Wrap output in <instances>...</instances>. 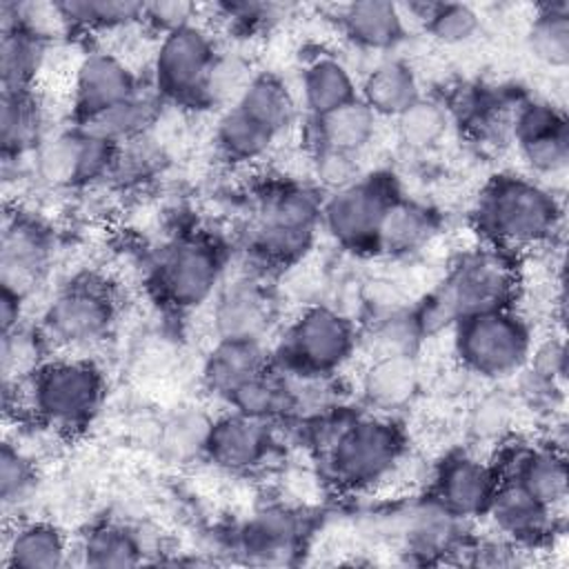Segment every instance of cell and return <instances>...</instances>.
<instances>
[{
    "instance_id": "42",
    "label": "cell",
    "mask_w": 569,
    "mask_h": 569,
    "mask_svg": "<svg viewBox=\"0 0 569 569\" xmlns=\"http://www.w3.org/2000/svg\"><path fill=\"white\" fill-rule=\"evenodd\" d=\"M516 400L505 391L480 396L467 416V431L476 442H502L516 422Z\"/></svg>"
},
{
    "instance_id": "1",
    "label": "cell",
    "mask_w": 569,
    "mask_h": 569,
    "mask_svg": "<svg viewBox=\"0 0 569 569\" xmlns=\"http://www.w3.org/2000/svg\"><path fill=\"white\" fill-rule=\"evenodd\" d=\"M316 449L336 487L362 491L382 482L402 460L405 431L385 413L331 416L320 425Z\"/></svg>"
},
{
    "instance_id": "23",
    "label": "cell",
    "mask_w": 569,
    "mask_h": 569,
    "mask_svg": "<svg viewBox=\"0 0 569 569\" xmlns=\"http://www.w3.org/2000/svg\"><path fill=\"white\" fill-rule=\"evenodd\" d=\"M69 553L67 536L47 520L18 522L4 540V565L13 569H58Z\"/></svg>"
},
{
    "instance_id": "19",
    "label": "cell",
    "mask_w": 569,
    "mask_h": 569,
    "mask_svg": "<svg viewBox=\"0 0 569 569\" xmlns=\"http://www.w3.org/2000/svg\"><path fill=\"white\" fill-rule=\"evenodd\" d=\"M493 467L498 471V478L516 480L553 511L567 500L569 473L565 453L549 442L507 447L502 453V462H496Z\"/></svg>"
},
{
    "instance_id": "28",
    "label": "cell",
    "mask_w": 569,
    "mask_h": 569,
    "mask_svg": "<svg viewBox=\"0 0 569 569\" xmlns=\"http://www.w3.org/2000/svg\"><path fill=\"white\" fill-rule=\"evenodd\" d=\"M42 107L29 91H2L0 96V147L4 162L33 153L42 142Z\"/></svg>"
},
{
    "instance_id": "2",
    "label": "cell",
    "mask_w": 569,
    "mask_h": 569,
    "mask_svg": "<svg viewBox=\"0 0 569 569\" xmlns=\"http://www.w3.org/2000/svg\"><path fill=\"white\" fill-rule=\"evenodd\" d=\"M16 396V409H24L40 425L56 431L87 427L100 411L107 396V380L100 367L87 358H47L27 378L4 385Z\"/></svg>"
},
{
    "instance_id": "39",
    "label": "cell",
    "mask_w": 569,
    "mask_h": 569,
    "mask_svg": "<svg viewBox=\"0 0 569 569\" xmlns=\"http://www.w3.org/2000/svg\"><path fill=\"white\" fill-rule=\"evenodd\" d=\"M449 127L447 109L429 98H418L409 109L396 118L398 140L411 151H427L436 147Z\"/></svg>"
},
{
    "instance_id": "47",
    "label": "cell",
    "mask_w": 569,
    "mask_h": 569,
    "mask_svg": "<svg viewBox=\"0 0 569 569\" xmlns=\"http://www.w3.org/2000/svg\"><path fill=\"white\" fill-rule=\"evenodd\" d=\"M520 153L529 169L540 176L562 173L569 164V127L520 144Z\"/></svg>"
},
{
    "instance_id": "32",
    "label": "cell",
    "mask_w": 569,
    "mask_h": 569,
    "mask_svg": "<svg viewBox=\"0 0 569 569\" xmlns=\"http://www.w3.org/2000/svg\"><path fill=\"white\" fill-rule=\"evenodd\" d=\"M227 402L231 405V411H238L262 422H273L296 409L298 396L289 385V378L269 367L267 371L240 385L227 398Z\"/></svg>"
},
{
    "instance_id": "7",
    "label": "cell",
    "mask_w": 569,
    "mask_h": 569,
    "mask_svg": "<svg viewBox=\"0 0 569 569\" xmlns=\"http://www.w3.org/2000/svg\"><path fill=\"white\" fill-rule=\"evenodd\" d=\"M356 345L358 336L347 316L322 305L309 307L282 333L271 367L287 378L320 380L336 373Z\"/></svg>"
},
{
    "instance_id": "49",
    "label": "cell",
    "mask_w": 569,
    "mask_h": 569,
    "mask_svg": "<svg viewBox=\"0 0 569 569\" xmlns=\"http://www.w3.org/2000/svg\"><path fill=\"white\" fill-rule=\"evenodd\" d=\"M198 13V7L191 2H180V0H171V2H144V11H142V22L151 24L156 31L169 33L173 29H180L184 24L193 22V16Z\"/></svg>"
},
{
    "instance_id": "33",
    "label": "cell",
    "mask_w": 569,
    "mask_h": 569,
    "mask_svg": "<svg viewBox=\"0 0 569 569\" xmlns=\"http://www.w3.org/2000/svg\"><path fill=\"white\" fill-rule=\"evenodd\" d=\"M160 98L153 91H138L133 98L113 104L111 109L76 124L82 131L102 138L111 144H124L133 138H140L149 131L158 116Z\"/></svg>"
},
{
    "instance_id": "12",
    "label": "cell",
    "mask_w": 569,
    "mask_h": 569,
    "mask_svg": "<svg viewBox=\"0 0 569 569\" xmlns=\"http://www.w3.org/2000/svg\"><path fill=\"white\" fill-rule=\"evenodd\" d=\"M118 144L96 138L80 127L44 138L33 156V173L49 187H87L111 176Z\"/></svg>"
},
{
    "instance_id": "3",
    "label": "cell",
    "mask_w": 569,
    "mask_h": 569,
    "mask_svg": "<svg viewBox=\"0 0 569 569\" xmlns=\"http://www.w3.org/2000/svg\"><path fill=\"white\" fill-rule=\"evenodd\" d=\"M478 231L498 249H525L551 238L560 220L556 196L536 180L493 176L473 209Z\"/></svg>"
},
{
    "instance_id": "37",
    "label": "cell",
    "mask_w": 569,
    "mask_h": 569,
    "mask_svg": "<svg viewBox=\"0 0 569 569\" xmlns=\"http://www.w3.org/2000/svg\"><path fill=\"white\" fill-rule=\"evenodd\" d=\"M529 49L547 67L565 69L569 64V7L567 2L542 4L529 27Z\"/></svg>"
},
{
    "instance_id": "5",
    "label": "cell",
    "mask_w": 569,
    "mask_h": 569,
    "mask_svg": "<svg viewBox=\"0 0 569 569\" xmlns=\"http://www.w3.org/2000/svg\"><path fill=\"white\" fill-rule=\"evenodd\" d=\"M322 200L313 187L298 182L267 187L258 198L249 249L260 260L278 267L300 260L320 224Z\"/></svg>"
},
{
    "instance_id": "10",
    "label": "cell",
    "mask_w": 569,
    "mask_h": 569,
    "mask_svg": "<svg viewBox=\"0 0 569 569\" xmlns=\"http://www.w3.org/2000/svg\"><path fill=\"white\" fill-rule=\"evenodd\" d=\"M396 198L400 196L389 176H360L322 200L320 224L345 249L378 251V233Z\"/></svg>"
},
{
    "instance_id": "40",
    "label": "cell",
    "mask_w": 569,
    "mask_h": 569,
    "mask_svg": "<svg viewBox=\"0 0 569 569\" xmlns=\"http://www.w3.org/2000/svg\"><path fill=\"white\" fill-rule=\"evenodd\" d=\"M425 333L418 322L416 309L391 311L378 318L367 333V347L371 358L380 356H416Z\"/></svg>"
},
{
    "instance_id": "20",
    "label": "cell",
    "mask_w": 569,
    "mask_h": 569,
    "mask_svg": "<svg viewBox=\"0 0 569 569\" xmlns=\"http://www.w3.org/2000/svg\"><path fill=\"white\" fill-rule=\"evenodd\" d=\"M485 516L513 545H536L551 533L556 511L516 480L500 478Z\"/></svg>"
},
{
    "instance_id": "31",
    "label": "cell",
    "mask_w": 569,
    "mask_h": 569,
    "mask_svg": "<svg viewBox=\"0 0 569 569\" xmlns=\"http://www.w3.org/2000/svg\"><path fill=\"white\" fill-rule=\"evenodd\" d=\"M78 556L82 565L96 569L136 567L144 560V545L138 529L122 522H100L82 536Z\"/></svg>"
},
{
    "instance_id": "22",
    "label": "cell",
    "mask_w": 569,
    "mask_h": 569,
    "mask_svg": "<svg viewBox=\"0 0 569 569\" xmlns=\"http://www.w3.org/2000/svg\"><path fill=\"white\" fill-rule=\"evenodd\" d=\"M271 367L264 342L216 340L202 365V385L216 398L227 400L240 385Z\"/></svg>"
},
{
    "instance_id": "18",
    "label": "cell",
    "mask_w": 569,
    "mask_h": 569,
    "mask_svg": "<svg viewBox=\"0 0 569 569\" xmlns=\"http://www.w3.org/2000/svg\"><path fill=\"white\" fill-rule=\"evenodd\" d=\"M273 449L269 422L231 411L211 420L204 442V458L224 471H251L260 467Z\"/></svg>"
},
{
    "instance_id": "46",
    "label": "cell",
    "mask_w": 569,
    "mask_h": 569,
    "mask_svg": "<svg viewBox=\"0 0 569 569\" xmlns=\"http://www.w3.org/2000/svg\"><path fill=\"white\" fill-rule=\"evenodd\" d=\"M162 164V149L149 140V136L133 138L124 144H118L113 169L109 178L120 180L122 184L127 182H140L151 178Z\"/></svg>"
},
{
    "instance_id": "44",
    "label": "cell",
    "mask_w": 569,
    "mask_h": 569,
    "mask_svg": "<svg viewBox=\"0 0 569 569\" xmlns=\"http://www.w3.org/2000/svg\"><path fill=\"white\" fill-rule=\"evenodd\" d=\"M209 427H211V418H207L200 411L187 409V411L173 413L160 431L162 451L178 462L193 456H202Z\"/></svg>"
},
{
    "instance_id": "29",
    "label": "cell",
    "mask_w": 569,
    "mask_h": 569,
    "mask_svg": "<svg viewBox=\"0 0 569 569\" xmlns=\"http://www.w3.org/2000/svg\"><path fill=\"white\" fill-rule=\"evenodd\" d=\"M300 93L311 118H318L356 100L358 84L338 58L318 56L302 69Z\"/></svg>"
},
{
    "instance_id": "43",
    "label": "cell",
    "mask_w": 569,
    "mask_h": 569,
    "mask_svg": "<svg viewBox=\"0 0 569 569\" xmlns=\"http://www.w3.org/2000/svg\"><path fill=\"white\" fill-rule=\"evenodd\" d=\"M47 340L42 338L40 329H29L24 325L2 333V347H0V367L4 385H16L22 378H27L38 365H42L47 358L42 356L47 351Z\"/></svg>"
},
{
    "instance_id": "30",
    "label": "cell",
    "mask_w": 569,
    "mask_h": 569,
    "mask_svg": "<svg viewBox=\"0 0 569 569\" xmlns=\"http://www.w3.org/2000/svg\"><path fill=\"white\" fill-rule=\"evenodd\" d=\"M233 104L264 129H269L273 136L287 131L298 113V102L291 89L282 78L269 71L253 73Z\"/></svg>"
},
{
    "instance_id": "26",
    "label": "cell",
    "mask_w": 569,
    "mask_h": 569,
    "mask_svg": "<svg viewBox=\"0 0 569 569\" xmlns=\"http://www.w3.org/2000/svg\"><path fill=\"white\" fill-rule=\"evenodd\" d=\"M358 98L376 113L385 118H398L420 98L416 71L398 58L380 60L367 71L360 82Z\"/></svg>"
},
{
    "instance_id": "36",
    "label": "cell",
    "mask_w": 569,
    "mask_h": 569,
    "mask_svg": "<svg viewBox=\"0 0 569 569\" xmlns=\"http://www.w3.org/2000/svg\"><path fill=\"white\" fill-rule=\"evenodd\" d=\"M276 138L278 136L249 118L236 104L227 107L220 113L213 133L218 151L231 162H251L262 158L271 149Z\"/></svg>"
},
{
    "instance_id": "6",
    "label": "cell",
    "mask_w": 569,
    "mask_h": 569,
    "mask_svg": "<svg viewBox=\"0 0 569 569\" xmlns=\"http://www.w3.org/2000/svg\"><path fill=\"white\" fill-rule=\"evenodd\" d=\"M451 329L460 365L485 380L522 371L533 351L531 327L511 305L465 316Z\"/></svg>"
},
{
    "instance_id": "45",
    "label": "cell",
    "mask_w": 569,
    "mask_h": 569,
    "mask_svg": "<svg viewBox=\"0 0 569 569\" xmlns=\"http://www.w3.org/2000/svg\"><path fill=\"white\" fill-rule=\"evenodd\" d=\"M38 480V469L31 456H27L18 445L4 440L0 449V500L2 507H18L24 502Z\"/></svg>"
},
{
    "instance_id": "38",
    "label": "cell",
    "mask_w": 569,
    "mask_h": 569,
    "mask_svg": "<svg viewBox=\"0 0 569 569\" xmlns=\"http://www.w3.org/2000/svg\"><path fill=\"white\" fill-rule=\"evenodd\" d=\"M69 29H118L142 22L144 2L131 0H67L58 2Z\"/></svg>"
},
{
    "instance_id": "21",
    "label": "cell",
    "mask_w": 569,
    "mask_h": 569,
    "mask_svg": "<svg viewBox=\"0 0 569 569\" xmlns=\"http://www.w3.org/2000/svg\"><path fill=\"white\" fill-rule=\"evenodd\" d=\"M460 522L462 518L453 516L440 500L429 496L409 505L400 518L398 536L407 553L431 560L456 549Z\"/></svg>"
},
{
    "instance_id": "25",
    "label": "cell",
    "mask_w": 569,
    "mask_h": 569,
    "mask_svg": "<svg viewBox=\"0 0 569 569\" xmlns=\"http://www.w3.org/2000/svg\"><path fill=\"white\" fill-rule=\"evenodd\" d=\"M420 385L416 356L371 358L362 376V396L378 413L396 411L413 400Z\"/></svg>"
},
{
    "instance_id": "4",
    "label": "cell",
    "mask_w": 569,
    "mask_h": 569,
    "mask_svg": "<svg viewBox=\"0 0 569 569\" xmlns=\"http://www.w3.org/2000/svg\"><path fill=\"white\" fill-rule=\"evenodd\" d=\"M516 291V271L507 256L493 249H482L465 256L447 276V280L416 307L425 338L453 327L460 318L509 307Z\"/></svg>"
},
{
    "instance_id": "17",
    "label": "cell",
    "mask_w": 569,
    "mask_h": 569,
    "mask_svg": "<svg viewBox=\"0 0 569 569\" xmlns=\"http://www.w3.org/2000/svg\"><path fill=\"white\" fill-rule=\"evenodd\" d=\"M305 522L298 511L287 505H269L244 520L233 547L247 562L256 565H287L298 553Z\"/></svg>"
},
{
    "instance_id": "41",
    "label": "cell",
    "mask_w": 569,
    "mask_h": 569,
    "mask_svg": "<svg viewBox=\"0 0 569 569\" xmlns=\"http://www.w3.org/2000/svg\"><path fill=\"white\" fill-rule=\"evenodd\" d=\"M413 9H420L427 33L442 44L467 42L480 29L478 11L465 2H427Z\"/></svg>"
},
{
    "instance_id": "14",
    "label": "cell",
    "mask_w": 569,
    "mask_h": 569,
    "mask_svg": "<svg viewBox=\"0 0 569 569\" xmlns=\"http://www.w3.org/2000/svg\"><path fill=\"white\" fill-rule=\"evenodd\" d=\"M498 471L491 462L469 451H451L433 471V498L453 516L467 520L485 516L498 487Z\"/></svg>"
},
{
    "instance_id": "48",
    "label": "cell",
    "mask_w": 569,
    "mask_h": 569,
    "mask_svg": "<svg viewBox=\"0 0 569 569\" xmlns=\"http://www.w3.org/2000/svg\"><path fill=\"white\" fill-rule=\"evenodd\" d=\"M313 173L318 182L331 191H338L360 178L358 156L336 149H316L313 151Z\"/></svg>"
},
{
    "instance_id": "13",
    "label": "cell",
    "mask_w": 569,
    "mask_h": 569,
    "mask_svg": "<svg viewBox=\"0 0 569 569\" xmlns=\"http://www.w3.org/2000/svg\"><path fill=\"white\" fill-rule=\"evenodd\" d=\"M53 253L49 229L24 213H9L0 236V284L27 298L44 278Z\"/></svg>"
},
{
    "instance_id": "8",
    "label": "cell",
    "mask_w": 569,
    "mask_h": 569,
    "mask_svg": "<svg viewBox=\"0 0 569 569\" xmlns=\"http://www.w3.org/2000/svg\"><path fill=\"white\" fill-rule=\"evenodd\" d=\"M113 318L116 302L109 284L96 273H82L44 307L38 329L49 347L76 349L104 338Z\"/></svg>"
},
{
    "instance_id": "9",
    "label": "cell",
    "mask_w": 569,
    "mask_h": 569,
    "mask_svg": "<svg viewBox=\"0 0 569 569\" xmlns=\"http://www.w3.org/2000/svg\"><path fill=\"white\" fill-rule=\"evenodd\" d=\"M220 51L196 22L160 36L153 53V93L189 107H207L204 93Z\"/></svg>"
},
{
    "instance_id": "15",
    "label": "cell",
    "mask_w": 569,
    "mask_h": 569,
    "mask_svg": "<svg viewBox=\"0 0 569 569\" xmlns=\"http://www.w3.org/2000/svg\"><path fill=\"white\" fill-rule=\"evenodd\" d=\"M140 91L131 67L109 51L87 53L73 73L76 124L133 98Z\"/></svg>"
},
{
    "instance_id": "50",
    "label": "cell",
    "mask_w": 569,
    "mask_h": 569,
    "mask_svg": "<svg viewBox=\"0 0 569 569\" xmlns=\"http://www.w3.org/2000/svg\"><path fill=\"white\" fill-rule=\"evenodd\" d=\"M24 300L22 296L13 293V291H7L2 289L0 293V327H2V333L16 329L22 325V307H24Z\"/></svg>"
},
{
    "instance_id": "16",
    "label": "cell",
    "mask_w": 569,
    "mask_h": 569,
    "mask_svg": "<svg viewBox=\"0 0 569 569\" xmlns=\"http://www.w3.org/2000/svg\"><path fill=\"white\" fill-rule=\"evenodd\" d=\"M273 320V300L264 284L242 276L216 291L211 322L218 340L264 342Z\"/></svg>"
},
{
    "instance_id": "24",
    "label": "cell",
    "mask_w": 569,
    "mask_h": 569,
    "mask_svg": "<svg viewBox=\"0 0 569 569\" xmlns=\"http://www.w3.org/2000/svg\"><path fill=\"white\" fill-rule=\"evenodd\" d=\"M345 36L367 51H389L405 38L402 9L387 0H362L340 9Z\"/></svg>"
},
{
    "instance_id": "35",
    "label": "cell",
    "mask_w": 569,
    "mask_h": 569,
    "mask_svg": "<svg viewBox=\"0 0 569 569\" xmlns=\"http://www.w3.org/2000/svg\"><path fill=\"white\" fill-rule=\"evenodd\" d=\"M47 42L20 27L0 29V87L2 91H29L42 69Z\"/></svg>"
},
{
    "instance_id": "34",
    "label": "cell",
    "mask_w": 569,
    "mask_h": 569,
    "mask_svg": "<svg viewBox=\"0 0 569 569\" xmlns=\"http://www.w3.org/2000/svg\"><path fill=\"white\" fill-rule=\"evenodd\" d=\"M436 216L427 207L396 198L385 213L378 233V251L391 256L413 253L436 236Z\"/></svg>"
},
{
    "instance_id": "11",
    "label": "cell",
    "mask_w": 569,
    "mask_h": 569,
    "mask_svg": "<svg viewBox=\"0 0 569 569\" xmlns=\"http://www.w3.org/2000/svg\"><path fill=\"white\" fill-rule=\"evenodd\" d=\"M220 249L200 236H184L160 251L151 271V287L158 298L180 311L196 309L220 289Z\"/></svg>"
},
{
    "instance_id": "27",
    "label": "cell",
    "mask_w": 569,
    "mask_h": 569,
    "mask_svg": "<svg viewBox=\"0 0 569 569\" xmlns=\"http://www.w3.org/2000/svg\"><path fill=\"white\" fill-rule=\"evenodd\" d=\"M378 116L360 100H351L325 116L311 118V138L316 149H336L360 153L376 133Z\"/></svg>"
}]
</instances>
